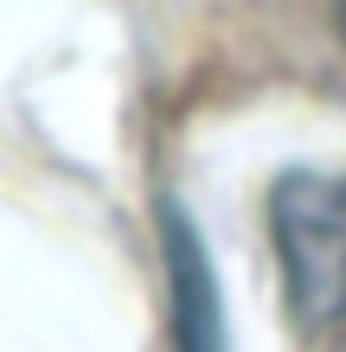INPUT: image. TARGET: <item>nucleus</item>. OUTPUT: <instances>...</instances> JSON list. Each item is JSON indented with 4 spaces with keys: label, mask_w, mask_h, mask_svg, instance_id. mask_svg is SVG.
<instances>
[{
    "label": "nucleus",
    "mask_w": 346,
    "mask_h": 352,
    "mask_svg": "<svg viewBox=\"0 0 346 352\" xmlns=\"http://www.w3.org/2000/svg\"><path fill=\"white\" fill-rule=\"evenodd\" d=\"M167 256H173V320H180V352H225V333H218V288L206 250H199L193 224L167 218Z\"/></svg>",
    "instance_id": "f03ea898"
},
{
    "label": "nucleus",
    "mask_w": 346,
    "mask_h": 352,
    "mask_svg": "<svg viewBox=\"0 0 346 352\" xmlns=\"http://www.w3.org/2000/svg\"><path fill=\"white\" fill-rule=\"evenodd\" d=\"M270 224L295 320L301 327L346 320V179L289 173L270 192Z\"/></svg>",
    "instance_id": "f257e3e1"
}]
</instances>
